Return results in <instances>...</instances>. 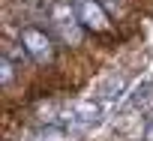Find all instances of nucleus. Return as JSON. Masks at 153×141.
Masks as SVG:
<instances>
[{
	"label": "nucleus",
	"instance_id": "f257e3e1",
	"mask_svg": "<svg viewBox=\"0 0 153 141\" xmlns=\"http://www.w3.org/2000/svg\"><path fill=\"white\" fill-rule=\"evenodd\" d=\"M21 45L30 51V57L33 60H48L51 57V42H48V36L42 33V30H36V27H24L21 30Z\"/></svg>",
	"mask_w": 153,
	"mask_h": 141
},
{
	"label": "nucleus",
	"instance_id": "f03ea898",
	"mask_svg": "<svg viewBox=\"0 0 153 141\" xmlns=\"http://www.w3.org/2000/svg\"><path fill=\"white\" fill-rule=\"evenodd\" d=\"M75 18H78L84 27H90V30H105L108 27V15H105V9L96 3V0H81L78 9H75Z\"/></svg>",
	"mask_w": 153,
	"mask_h": 141
},
{
	"label": "nucleus",
	"instance_id": "7ed1b4c3",
	"mask_svg": "<svg viewBox=\"0 0 153 141\" xmlns=\"http://www.w3.org/2000/svg\"><path fill=\"white\" fill-rule=\"evenodd\" d=\"M153 102V81H144L135 93H132V99H129V108H147Z\"/></svg>",
	"mask_w": 153,
	"mask_h": 141
},
{
	"label": "nucleus",
	"instance_id": "20e7f679",
	"mask_svg": "<svg viewBox=\"0 0 153 141\" xmlns=\"http://www.w3.org/2000/svg\"><path fill=\"white\" fill-rule=\"evenodd\" d=\"M9 75H12V66H9V60H3V81H9Z\"/></svg>",
	"mask_w": 153,
	"mask_h": 141
}]
</instances>
